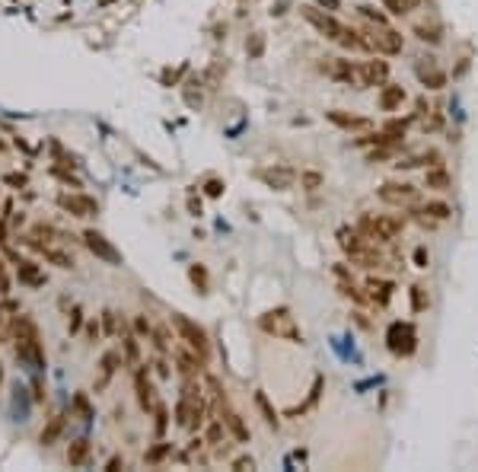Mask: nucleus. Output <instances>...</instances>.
I'll return each instance as SVG.
<instances>
[{"mask_svg": "<svg viewBox=\"0 0 478 472\" xmlns=\"http://www.w3.org/2000/svg\"><path fill=\"white\" fill-rule=\"evenodd\" d=\"M351 316H354V323H357L360 329H370V323H367V319H364V313H351Z\"/></svg>", "mask_w": 478, "mask_h": 472, "instance_id": "obj_61", "label": "nucleus"}, {"mask_svg": "<svg viewBox=\"0 0 478 472\" xmlns=\"http://www.w3.org/2000/svg\"><path fill=\"white\" fill-rule=\"evenodd\" d=\"M118 364H121V354H118V351H105V354H102V361H99L102 377H99V383H96V393H102V389L109 386V380L115 377Z\"/></svg>", "mask_w": 478, "mask_h": 472, "instance_id": "obj_26", "label": "nucleus"}, {"mask_svg": "<svg viewBox=\"0 0 478 472\" xmlns=\"http://www.w3.org/2000/svg\"><path fill=\"white\" fill-rule=\"evenodd\" d=\"M0 297H10V275H7V262L0 256Z\"/></svg>", "mask_w": 478, "mask_h": 472, "instance_id": "obj_51", "label": "nucleus"}, {"mask_svg": "<svg viewBox=\"0 0 478 472\" xmlns=\"http://www.w3.org/2000/svg\"><path fill=\"white\" fill-rule=\"evenodd\" d=\"M412 32L421 38V42H427V45H440L443 42V26L440 23H418Z\"/></svg>", "mask_w": 478, "mask_h": 472, "instance_id": "obj_30", "label": "nucleus"}, {"mask_svg": "<svg viewBox=\"0 0 478 472\" xmlns=\"http://www.w3.org/2000/svg\"><path fill=\"white\" fill-rule=\"evenodd\" d=\"M377 198L383 204H392V208H402V204H412L418 198V188L412 182H383L377 188Z\"/></svg>", "mask_w": 478, "mask_h": 472, "instance_id": "obj_11", "label": "nucleus"}, {"mask_svg": "<svg viewBox=\"0 0 478 472\" xmlns=\"http://www.w3.org/2000/svg\"><path fill=\"white\" fill-rule=\"evenodd\" d=\"M392 290H396V284H392V281H383V278H367V297H370V303L386 306L389 300H392Z\"/></svg>", "mask_w": 478, "mask_h": 472, "instance_id": "obj_23", "label": "nucleus"}, {"mask_svg": "<svg viewBox=\"0 0 478 472\" xmlns=\"http://www.w3.org/2000/svg\"><path fill=\"white\" fill-rule=\"evenodd\" d=\"M3 182H7V186H13V188H23V186H26V176H19V173H10V176H3Z\"/></svg>", "mask_w": 478, "mask_h": 472, "instance_id": "obj_58", "label": "nucleus"}, {"mask_svg": "<svg viewBox=\"0 0 478 472\" xmlns=\"http://www.w3.org/2000/svg\"><path fill=\"white\" fill-rule=\"evenodd\" d=\"M360 36H364V42H367L370 51H377V55H402L405 51V38L399 29H392L386 23V26H377V23H370L367 29H360Z\"/></svg>", "mask_w": 478, "mask_h": 472, "instance_id": "obj_4", "label": "nucleus"}, {"mask_svg": "<svg viewBox=\"0 0 478 472\" xmlns=\"http://www.w3.org/2000/svg\"><path fill=\"white\" fill-rule=\"evenodd\" d=\"M188 281H192L201 294H207V287H211V281H207V269H204V265H192V269H188Z\"/></svg>", "mask_w": 478, "mask_h": 472, "instance_id": "obj_40", "label": "nucleus"}, {"mask_svg": "<svg viewBox=\"0 0 478 472\" xmlns=\"http://www.w3.org/2000/svg\"><path fill=\"white\" fill-rule=\"evenodd\" d=\"M80 325H83V310L74 303V306H71V313H67V332L77 335V332H80Z\"/></svg>", "mask_w": 478, "mask_h": 472, "instance_id": "obj_48", "label": "nucleus"}, {"mask_svg": "<svg viewBox=\"0 0 478 472\" xmlns=\"http://www.w3.org/2000/svg\"><path fill=\"white\" fill-rule=\"evenodd\" d=\"M13 351L23 364H29L32 371L45 367V345H42V332L32 316L19 313L13 316Z\"/></svg>", "mask_w": 478, "mask_h": 472, "instance_id": "obj_1", "label": "nucleus"}, {"mask_svg": "<svg viewBox=\"0 0 478 472\" xmlns=\"http://www.w3.org/2000/svg\"><path fill=\"white\" fill-rule=\"evenodd\" d=\"M386 345L396 358H412L418 351V332L412 323H392L386 329Z\"/></svg>", "mask_w": 478, "mask_h": 472, "instance_id": "obj_7", "label": "nucleus"}, {"mask_svg": "<svg viewBox=\"0 0 478 472\" xmlns=\"http://www.w3.org/2000/svg\"><path fill=\"white\" fill-rule=\"evenodd\" d=\"M335 236H338V246H341V252H344L348 259L354 256V252H360V249H367V246H370V240L357 230V227H341ZM373 246H377V243H373Z\"/></svg>", "mask_w": 478, "mask_h": 472, "instance_id": "obj_18", "label": "nucleus"}, {"mask_svg": "<svg viewBox=\"0 0 478 472\" xmlns=\"http://www.w3.org/2000/svg\"><path fill=\"white\" fill-rule=\"evenodd\" d=\"M255 408L262 412V418H265V425H268V427H277V425H281V418H277V412L271 408V402H268L265 393H255Z\"/></svg>", "mask_w": 478, "mask_h": 472, "instance_id": "obj_34", "label": "nucleus"}, {"mask_svg": "<svg viewBox=\"0 0 478 472\" xmlns=\"http://www.w3.org/2000/svg\"><path fill=\"white\" fill-rule=\"evenodd\" d=\"M153 371H157V377H173V371H169V364L163 361V358H157V361H153Z\"/></svg>", "mask_w": 478, "mask_h": 472, "instance_id": "obj_56", "label": "nucleus"}, {"mask_svg": "<svg viewBox=\"0 0 478 472\" xmlns=\"http://www.w3.org/2000/svg\"><path fill=\"white\" fill-rule=\"evenodd\" d=\"M258 329L265 335H275V338H284L290 345H300L303 342V332H300V325L294 323V316L287 306H275V310H268V313L258 316Z\"/></svg>", "mask_w": 478, "mask_h": 472, "instance_id": "obj_3", "label": "nucleus"}, {"mask_svg": "<svg viewBox=\"0 0 478 472\" xmlns=\"http://www.w3.org/2000/svg\"><path fill=\"white\" fill-rule=\"evenodd\" d=\"M338 290H341V294H344V297H351L354 303H370V297L364 294V290H360L357 284H354V278H351V281H341V284H338Z\"/></svg>", "mask_w": 478, "mask_h": 472, "instance_id": "obj_42", "label": "nucleus"}, {"mask_svg": "<svg viewBox=\"0 0 478 472\" xmlns=\"http://www.w3.org/2000/svg\"><path fill=\"white\" fill-rule=\"evenodd\" d=\"M0 383H3V364H0Z\"/></svg>", "mask_w": 478, "mask_h": 472, "instance_id": "obj_63", "label": "nucleus"}, {"mask_svg": "<svg viewBox=\"0 0 478 472\" xmlns=\"http://www.w3.org/2000/svg\"><path fill=\"white\" fill-rule=\"evenodd\" d=\"M246 48H249V55H252V58L262 55V48H265V42H262V32H255V36H252V45H246Z\"/></svg>", "mask_w": 478, "mask_h": 472, "instance_id": "obj_54", "label": "nucleus"}, {"mask_svg": "<svg viewBox=\"0 0 478 472\" xmlns=\"http://www.w3.org/2000/svg\"><path fill=\"white\" fill-rule=\"evenodd\" d=\"M118 469H125V456H109V463H105V472H118Z\"/></svg>", "mask_w": 478, "mask_h": 472, "instance_id": "obj_55", "label": "nucleus"}, {"mask_svg": "<svg viewBox=\"0 0 478 472\" xmlns=\"http://www.w3.org/2000/svg\"><path fill=\"white\" fill-rule=\"evenodd\" d=\"M74 412H80L83 418H92V408H90V402H86V393H77L74 396Z\"/></svg>", "mask_w": 478, "mask_h": 472, "instance_id": "obj_49", "label": "nucleus"}, {"mask_svg": "<svg viewBox=\"0 0 478 472\" xmlns=\"http://www.w3.org/2000/svg\"><path fill=\"white\" fill-rule=\"evenodd\" d=\"M360 80H364V90L367 86H383L389 80V61H360Z\"/></svg>", "mask_w": 478, "mask_h": 472, "instance_id": "obj_16", "label": "nucleus"}, {"mask_svg": "<svg viewBox=\"0 0 478 472\" xmlns=\"http://www.w3.org/2000/svg\"><path fill=\"white\" fill-rule=\"evenodd\" d=\"M58 208L64 214H71V217H80V221H90V217H96L99 214V204H96V198H90V195L83 192H64L58 195Z\"/></svg>", "mask_w": 478, "mask_h": 472, "instance_id": "obj_9", "label": "nucleus"}, {"mask_svg": "<svg viewBox=\"0 0 478 472\" xmlns=\"http://www.w3.org/2000/svg\"><path fill=\"white\" fill-rule=\"evenodd\" d=\"M351 265H357V269H377L379 271V265H383V252L377 249V246H373V243H370L367 249H360V252H354V256H351Z\"/></svg>", "mask_w": 478, "mask_h": 472, "instance_id": "obj_27", "label": "nucleus"}, {"mask_svg": "<svg viewBox=\"0 0 478 472\" xmlns=\"http://www.w3.org/2000/svg\"><path fill=\"white\" fill-rule=\"evenodd\" d=\"M412 121H414V115H412V119H389L386 125H383V131L392 134V138H405V131L412 128Z\"/></svg>", "mask_w": 478, "mask_h": 472, "instance_id": "obj_43", "label": "nucleus"}, {"mask_svg": "<svg viewBox=\"0 0 478 472\" xmlns=\"http://www.w3.org/2000/svg\"><path fill=\"white\" fill-rule=\"evenodd\" d=\"M173 329L179 332V342H185L188 348H194V351L207 361L211 342H207V332H204L201 325L194 323V319H188V316H182V313H173Z\"/></svg>", "mask_w": 478, "mask_h": 472, "instance_id": "obj_6", "label": "nucleus"}, {"mask_svg": "<svg viewBox=\"0 0 478 472\" xmlns=\"http://www.w3.org/2000/svg\"><path fill=\"white\" fill-rule=\"evenodd\" d=\"M322 71H325V77L338 80V84H348V86H354V90H364L360 64H354V61H348V58H325Z\"/></svg>", "mask_w": 478, "mask_h": 472, "instance_id": "obj_8", "label": "nucleus"}, {"mask_svg": "<svg viewBox=\"0 0 478 472\" xmlns=\"http://www.w3.org/2000/svg\"><path fill=\"white\" fill-rule=\"evenodd\" d=\"M316 3H319V7H322V10H329V13H335V10H338V7H341L338 0H316Z\"/></svg>", "mask_w": 478, "mask_h": 472, "instance_id": "obj_59", "label": "nucleus"}, {"mask_svg": "<svg viewBox=\"0 0 478 472\" xmlns=\"http://www.w3.org/2000/svg\"><path fill=\"white\" fill-rule=\"evenodd\" d=\"M338 45L344 48V51H370L364 36H360V29H351V26H344V32L338 36Z\"/></svg>", "mask_w": 478, "mask_h": 472, "instance_id": "obj_31", "label": "nucleus"}, {"mask_svg": "<svg viewBox=\"0 0 478 472\" xmlns=\"http://www.w3.org/2000/svg\"><path fill=\"white\" fill-rule=\"evenodd\" d=\"M300 188H303V192H319L322 188V173H316V169L300 173Z\"/></svg>", "mask_w": 478, "mask_h": 472, "instance_id": "obj_45", "label": "nucleus"}, {"mask_svg": "<svg viewBox=\"0 0 478 472\" xmlns=\"http://www.w3.org/2000/svg\"><path fill=\"white\" fill-rule=\"evenodd\" d=\"M131 329H134V335H138V338H150V335H153V323H150L144 313L131 319Z\"/></svg>", "mask_w": 478, "mask_h": 472, "instance_id": "obj_46", "label": "nucleus"}, {"mask_svg": "<svg viewBox=\"0 0 478 472\" xmlns=\"http://www.w3.org/2000/svg\"><path fill=\"white\" fill-rule=\"evenodd\" d=\"M414 265H418V269H427V265H431V252H427V246H418V249H414Z\"/></svg>", "mask_w": 478, "mask_h": 472, "instance_id": "obj_52", "label": "nucleus"}, {"mask_svg": "<svg viewBox=\"0 0 478 472\" xmlns=\"http://www.w3.org/2000/svg\"><path fill=\"white\" fill-rule=\"evenodd\" d=\"M80 240H83V246L96 256L99 262H105V265H121V252L112 246L105 236H102L99 230H83L80 233Z\"/></svg>", "mask_w": 478, "mask_h": 472, "instance_id": "obj_10", "label": "nucleus"}, {"mask_svg": "<svg viewBox=\"0 0 478 472\" xmlns=\"http://www.w3.org/2000/svg\"><path fill=\"white\" fill-rule=\"evenodd\" d=\"M230 466H233V469H252V466H255V460H252V456H236Z\"/></svg>", "mask_w": 478, "mask_h": 472, "instance_id": "obj_57", "label": "nucleus"}, {"mask_svg": "<svg viewBox=\"0 0 478 472\" xmlns=\"http://www.w3.org/2000/svg\"><path fill=\"white\" fill-rule=\"evenodd\" d=\"M268 188H275V192H287V188L294 186V169H284V166H271V169H258L255 173Z\"/></svg>", "mask_w": 478, "mask_h": 472, "instance_id": "obj_19", "label": "nucleus"}, {"mask_svg": "<svg viewBox=\"0 0 478 472\" xmlns=\"http://www.w3.org/2000/svg\"><path fill=\"white\" fill-rule=\"evenodd\" d=\"M175 367H179V373H182V377H198V373L204 371V358L198 351H194V348H188V345H185V348H175Z\"/></svg>", "mask_w": 478, "mask_h": 472, "instance_id": "obj_17", "label": "nucleus"}, {"mask_svg": "<svg viewBox=\"0 0 478 472\" xmlns=\"http://www.w3.org/2000/svg\"><path fill=\"white\" fill-rule=\"evenodd\" d=\"M300 13H303L306 23H310V26H313L319 36L329 38V42H338V36L344 32V23H341L335 13L322 10L319 3H303V7H300Z\"/></svg>", "mask_w": 478, "mask_h": 472, "instance_id": "obj_5", "label": "nucleus"}, {"mask_svg": "<svg viewBox=\"0 0 478 472\" xmlns=\"http://www.w3.org/2000/svg\"><path fill=\"white\" fill-rule=\"evenodd\" d=\"M32 249L42 256V259L48 262V265H55V269H64V271H71L77 265V259L71 256L67 249H58V246H51V243H36V240H26Z\"/></svg>", "mask_w": 478, "mask_h": 472, "instance_id": "obj_15", "label": "nucleus"}, {"mask_svg": "<svg viewBox=\"0 0 478 472\" xmlns=\"http://www.w3.org/2000/svg\"><path fill=\"white\" fill-rule=\"evenodd\" d=\"M399 147H386V144H379V147H370L367 150V163H386V160L396 157Z\"/></svg>", "mask_w": 478, "mask_h": 472, "instance_id": "obj_44", "label": "nucleus"}, {"mask_svg": "<svg viewBox=\"0 0 478 472\" xmlns=\"http://www.w3.org/2000/svg\"><path fill=\"white\" fill-rule=\"evenodd\" d=\"M150 415H153V434L163 437V434H166V427H169V412H166V406H160V402H157Z\"/></svg>", "mask_w": 478, "mask_h": 472, "instance_id": "obj_39", "label": "nucleus"}, {"mask_svg": "<svg viewBox=\"0 0 478 472\" xmlns=\"http://www.w3.org/2000/svg\"><path fill=\"white\" fill-rule=\"evenodd\" d=\"M360 16H367L370 23H377V26H386V13L377 10L373 3H360Z\"/></svg>", "mask_w": 478, "mask_h": 472, "instance_id": "obj_47", "label": "nucleus"}, {"mask_svg": "<svg viewBox=\"0 0 478 472\" xmlns=\"http://www.w3.org/2000/svg\"><path fill=\"white\" fill-rule=\"evenodd\" d=\"M86 338H90V342H99L102 338V323L99 319H90V323H86Z\"/></svg>", "mask_w": 478, "mask_h": 472, "instance_id": "obj_53", "label": "nucleus"}, {"mask_svg": "<svg viewBox=\"0 0 478 472\" xmlns=\"http://www.w3.org/2000/svg\"><path fill=\"white\" fill-rule=\"evenodd\" d=\"M412 313H424L427 306H431V297H427V290H424V284H412Z\"/></svg>", "mask_w": 478, "mask_h": 472, "instance_id": "obj_35", "label": "nucleus"}, {"mask_svg": "<svg viewBox=\"0 0 478 472\" xmlns=\"http://www.w3.org/2000/svg\"><path fill=\"white\" fill-rule=\"evenodd\" d=\"M227 425H223V418H214L211 425H207V434H204V444H211V447H221L223 440H227Z\"/></svg>", "mask_w": 478, "mask_h": 472, "instance_id": "obj_33", "label": "nucleus"}, {"mask_svg": "<svg viewBox=\"0 0 478 472\" xmlns=\"http://www.w3.org/2000/svg\"><path fill=\"white\" fill-rule=\"evenodd\" d=\"M140 338L134 332H121V358H125V364H131V367H138V361H140Z\"/></svg>", "mask_w": 478, "mask_h": 472, "instance_id": "obj_28", "label": "nucleus"}, {"mask_svg": "<svg viewBox=\"0 0 478 472\" xmlns=\"http://www.w3.org/2000/svg\"><path fill=\"white\" fill-rule=\"evenodd\" d=\"M64 425H67L64 415H51L45 421V427H42V434H38V444H42V447H55L58 440H61V434H64Z\"/></svg>", "mask_w": 478, "mask_h": 472, "instance_id": "obj_24", "label": "nucleus"}, {"mask_svg": "<svg viewBox=\"0 0 478 472\" xmlns=\"http://www.w3.org/2000/svg\"><path fill=\"white\" fill-rule=\"evenodd\" d=\"M437 163H443V157H440V150H421V153H414V157H405V160H399L396 166L399 169H414V166H437Z\"/></svg>", "mask_w": 478, "mask_h": 472, "instance_id": "obj_25", "label": "nucleus"}, {"mask_svg": "<svg viewBox=\"0 0 478 472\" xmlns=\"http://www.w3.org/2000/svg\"><path fill=\"white\" fill-rule=\"evenodd\" d=\"M408 99V93H405V86H399V84H383L379 86V109L383 112H396L402 102Z\"/></svg>", "mask_w": 478, "mask_h": 472, "instance_id": "obj_21", "label": "nucleus"}, {"mask_svg": "<svg viewBox=\"0 0 478 472\" xmlns=\"http://www.w3.org/2000/svg\"><path fill=\"white\" fill-rule=\"evenodd\" d=\"M421 214H427V217H433L437 223H443V221H450L453 217V208L446 201H427L424 208H418Z\"/></svg>", "mask_w": 478, "mask_h": 472, "instance_id": "obj_32", "label": "nucleus"}, {"mask_svg": "<svg viewBox=\"0 0 478 472\" xmlns=\"http://www.w3.org/2000/svg\"><path fill=\"white\" fill-rule=\"evenodd\" d=\"M7 256L13 259V269H16V281L26 287H45V271L38 269L32 259H23L13 249H7Z\"/></svg>", "mask_w": 478, "mask_h": 472, "instance_id": "obj_13", "label": "nucleus"}, {"mask_svg": "<svg viewBox=\"0 0 478 472\" xmlns=\"http://www.w3.org/2000/svg\"><path fill=\"white\" fill-rule=\"evenodd\" d=\"M424 188H433V192H446V188H453L450 169L443 166V163L427 166V169H424Z\"/></svg>", "mask_w": 478, "mask_h": 472, "instance_id": "obj_22", "label": "nucleus"}, {"mask_svg": "<svg viewBox=\"0 0 478 472\" xmlns=\"http://www.w3.org/2000/svg\"><path fill=\"white\" fill-rule=\"evenodd\" d=\"M169 454H173V444H163V440H160L157 447H150L147 454H144V463H147V466H157V463H163Z\"/></svg>", "mask_w": 478, "mask_h": 472, "instance_id": "obj_37", "label": "nucleus"}, {"mask_svg": "<svg viewBox=\"0 0 478 472\" xmlns=\"http://www.w3.org/2000/svg\"><path fill=\"white\" fill-rule=\"evenodd\" d=\"M188 211H192V214H201V204L194 201V198H188Z\"/></svg>", "mask_w": 478, "mask_h": 472, "instance_id": "obj_62", "label": "nucleus"}, {"mask_svg": "<svg viewBox=\"0 0 478 472\" xmlns=\"http://www.w3.org/2000/svg\"><path fill=\"white\" fill-rule=\"evenodd\" d=\"M383 7L389 13H396V16H405V13H412V10L421 7V0H383Z\"/></svg>", "mask_w": 478, "mask_h": 472, "instance_id": "obj_36", "label": "nucleus"}, {"mask_svg": "<svg viewBox=\"0 0 478 472\" xmlns=\"http://www.w3.org/2000/svg\"><path fill=\"white\" fill-rule=\"evenodd\" d=\"M414 74H418L421 86H427V90H443V86H446V80H450V77H446V71L437 64V58H418Z\"/></svg>", "mask_w": 478, "mask_h": 472, "instance_id": "obj_12", "label": "nucleus"}, {"mask_svg": "<svg viewBox=\"0 0 478 472\" xmlns=\"http://www.w3.org/2000/svg\"><path fill=\"white\" fill-rule=\"evenodd\" d=\"M335 275H338L341 281H351V271L344 269V265H335Z\"/></svg>", "mask_w": 478, "mask_h": 472, "instance_id": "obj_60", "label": "nucleus"}, {"mask_svg": "<svg viewBox=\"0 0 478 472\" xmlns=\"http://www.w3.org/2000/svg\"><path fill=\"white\" fill-rule=\"evenodd\" d=\"M325 119H329L331 125L344 128V131H367L370 128V119H364V115H354V112H344V109L325 112Z\"/></svg>", "mask_w": 478, "mask_h": 472, "instance_id": "obj_20", "label": "nucleus"}, {"mask_svg": "<svg viewBox=\"0 0 478 472\" xmlns=\"http://www.w3.org/2000/svg\"><path fill=\"white\" fill-rule=\"evenodd\" d=\"M150 342H153V348H157L160 354L173 348V338H169V329H166V325H153V335H150Z\"/></svg>", "mask_w": 478, "mask_h": 472, "instance_id": "obj_38", "label": "nucleus"}, {"mask_svg": "<svg viewBox=\"0 0 478 472\" xmlns=\"http://www.w3.org/2000/svg\"><path fill=\"white\" fill-rule=\"evenodd\" d=\"M223 188L227 186H223L221 179H207V182H204V195H207V198H221Z\"/></svg>", "mask_w": 478, "mask_h": 472, "instance_id": "obj_50", "label": "nucleus"}, {"mask_svg": "<svg viewBox=\"0 0 478 472\" xmlns=\"http://www.w3.org/2000/svg\"><path fill=\"white\" fill-rule=\"evenodd\" d=\"M90 454H92L90 440L80 437V440H74V444L67 447V463H71V466H86V463H90Z\"/></svg>", "mask_w": 478, "mask_h": 472, "instance_id": "obj_29", "label": "nucleus"}, {"mask_svg": "<svg viewBox=\"0 0 478 472\" xmlns=\"http://www.w3.org/2000/svg\"><path fill=\"white\" fill-rule=\"evenodd\" d=\"M357 230L370 243L383 246V243H392L405 230V217H396V214H360Z\"/></svg>", "mask_w": 478, "mask_h": 472, "instance_id": "obj_2", "label": "nucleus"}, {"mask_svg": "<svg viewBox=\"0 0 478 472\" xmlns=\"http://www.w3.org/2000/svg\"><path fill=\"white\" fill-rule=\"evenodd\" d=\"M121 329H125V323H118V313H115V310H102V332L118 335Z\"/></svg>", "mask_w": 478, "mask_h": 472, "instance_id": "obj_41", "label": "nucleus"}, {"mask_svg": "<svg viewBox=\"0 0 478 472\" xmlns=\"http://www.w3.org/2000/svg\"><path fill=\"white\" fill-rule=\"evenodd\" d=\"M134 393H138V402L144 412H153L157 406V389H153V380H150V367H134Z\"/></svg>", "mask_w": 478, "mask_h": 472, "instance_id": "obj_14", "label": "nucleus"}]
</instances>
